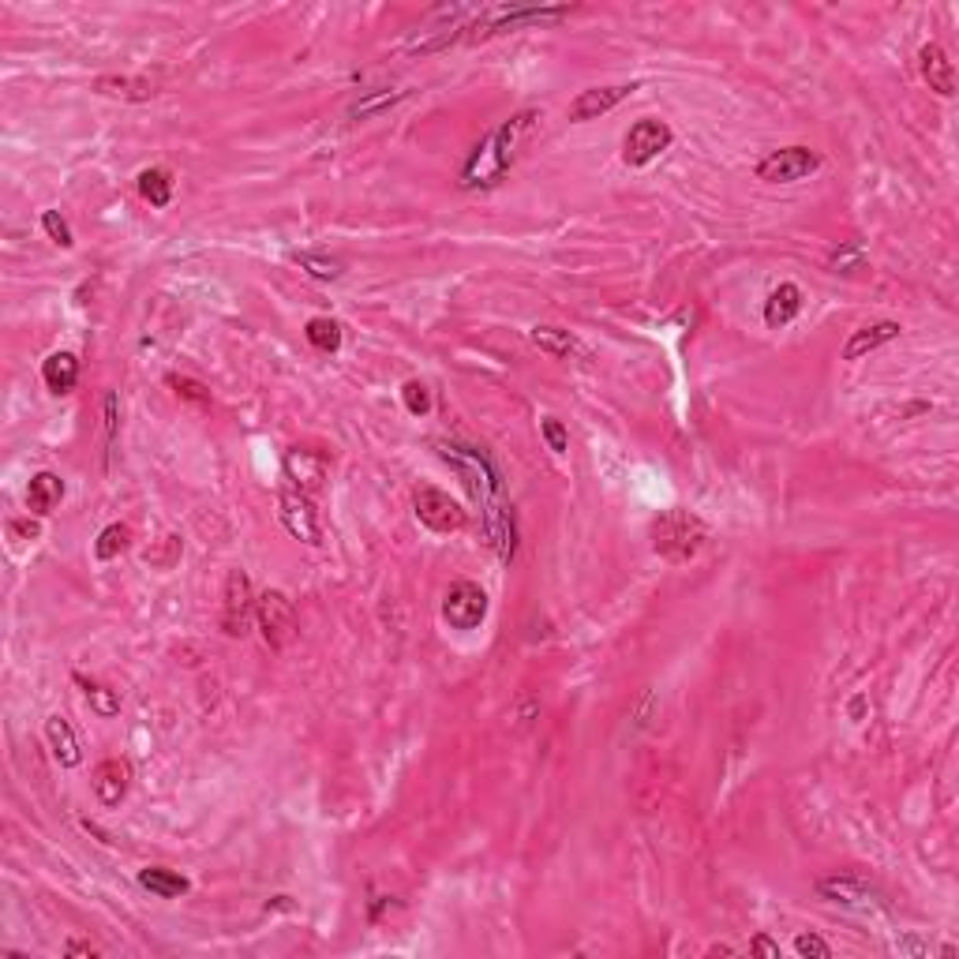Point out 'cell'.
Returning <instances> with one entry per match:
<instances>
[{
  "label": "cell",
  "instance_id": "cell-33",
  "mask_svg": "<svg viewBox=\"0 0 959 959\" xmlns=\"http://www.w3.org/2000/svg\"><path fill=\"white\" fill-rule=\"evenodd\" d=\"M169 386H173V390H177V394H180L184 401H195V405H210L207 386L195 383V379H180V375H173V379H169Z\"/></svg>",
  "mask_w": 959,
  "mask_h": 959
},
{
  "label": "cell",
  "instance_id": "cell-10",
  "mask_svg": "<svg viewBox=\"0 0 959 959\" xmlns=\"http://www.w3.org/2000/svg\"><path fill=\"white\" fill-rule=\"evenodd\" d=\"M278 514H281V525L293 532L296 540H304V544H319V540H323L319 514H315V506H311V499L304 491H281Z\"/></svg>",
  "mask_w": 959,
  "mask_h": 959
},
{
  "label": "cell",
  "instance_id": "cell-16",
  "mask_svg": "<svg viewBox=\"0 0 959 959\" xmlns=\"http://www.w3.org/2000/svg\"><path fill=\"white\" fill-rule=\"evenodd\" d=\"M285 473L293 476L296 484H300V491L308 495V491H315V487H323L326 461L319 458V454H311V450H300V446H296L293 454L285 458Z\"/></svg>",
  "mask_w": 959,
  "mask_h": 959
},
{
  "label": "cell",
  "instance_id": "cell-29",
  "mask_svg": "<svg viewBox=\"0 0 959 959\" xmlns=\"http://www.w3.org/2000/svg\"><path fill=\"white\" fill-rule=\"evenodd\" d=\"M409 90H375V94H368V98H360V102L349 109V117L353 120H368L371 113H379V109H386V105L401 102Z\"/></svg>",
  "mask_w": 959,
  "mask_h": 959
},
{
  "label": "cell",
  "instance_id": "cell-26",
  "mask_svg": "<svg viewBox=\"0 0 959 959\" xmlns=\"http://www.w3.org/2000/svg\"><path fill=\"white\" fill-rule=\"evenodd\" d=\"M128 544H132V529L117 521V525H105V529L98 532V540H94V555H98L102 562H109V559H117V555Z\"/></svg>",
  "mask_w": 959,
  "mask_h": 959
},
{
  "label": "cell",
  "instance_id": "cell-13",
  "mask_svg": "<svg viewBox=\"0 0 959 959\" xmlns=\"http://www.w3.org/2000/svg\"><path fill=\"white\" fill-rule=\"evenodd\" d=\"M918 68H922V79L930 83V90H937L941 98H952V94H956V68H952L948 53L937 42L922 45V53H918Z\"/></svg>",
  "mask_w": 959,
  "mask_h": 959
},
{
  "label": "cell",
  "instance_id": "cell-17",
  "mask_svg": "<svg viewBox=\"0 0 959 959\" xmlns=\"http://www.w3.org/2000/svg\"><path fill=\"white\" fill-rule=\"evenodd\" d=\"M892 338H900V323H892V319H885V323H873V326H862V330H855V338L847 341L843 356H847V360H862L866 353H873V349L888 345Z\"/></svg>",
  "mask_w": 959,
  "mask_h": 959
},
{
  "label": "cell",
  "instance_id": "cell-34",
  "mask_svg": "<svg viewBox=\"0 0 959 959\" xmlns=\"http://www.w3.org/2000/svg\"><path fill=\"white\" fill-rule=\"evenodd\" d=\"M540 431H544L547 446H551L555 454H566V450H570V435H566V428H562L555 416H547L544 424H540Z\"/></svg>",
  "mask_w": 959,
  "mask_h": 959
},
{
  "label": "cell",
  "instance_id": "cell-15",
  "mask_svg": "<svg viewBox=\"0 0 959 959\" xmlns=\"http://www.w3.org/2000/svg\"><path fill=\"white\" fill-rule=\"evenodd\" d=\"M45 738H49V750H53V757H57L64 768H75L79 761H83L79 738H75L72 723L64 720V716H49V720H45Z\"/></svg>",
  "mask_w": 959,
  "mask_h": 959
},
{
  "label": "cell",
  "instance_id": "cell-23",
  "mask_svg": "<svg viewBox=\"0 0 959 959\" xmlns=\"http://www.w3.org/2000/svg\"><path fill=\"white\" fill-rule=\"evenodd\" d=\"M139 885L154 892V896H162V900H177V896L188 892V877H180L177 870H165V866H147L139 873Z\"/></svg>",
  "mask_w": 959,
  "mask_h": 959
},
{
  "label": "cell",
  "instance_id": "cell-36",
  "mask_svg": "<svg viewBox=\"0 0 959 959\" xmlns=\"http://www.w3.org/2000/svg\"><path fill=\"white\" fill-rule=\"evenodd\" d=\"M851 263H862V251H858V248H847L843 255H840V251L832 255V270H836V274H840V270H847Z\"/></svg>",
  "mask_w": 959,
  "mask_h": 959
},
{
  "label": "cell",
  "instance_id": "cell-21",
  "mask_svg": "<svg viewBox=\"0 0 959 959\" xmlns=\"http://www.w3.org/2000/svg\"><path fill=\"white\" fill-rule=\"evenodd\" d=\"M798 311H802V289L798 285H791V281H783L776 293L765 300V323L768 326H787L791 319H795Z\"/></svg>",
  "mask_w": 959,
  "mask_h": 959
},
{
  "label": "cell",
  "instance_id": "cell-8",
  "mask_svg": "<svg viewBox=\"0 0 959 959\" xmlns=\"http://www.w3.org/2000/svg\"><path fill=\"white\" fill-rule=\"evenodd\" d=\"M439 454H443L450 465H458L461 480L469 484V491H473L476 499H491V491H499V476H495V469L487 465V458L480 454V450L439 443Z\"/></svg>",
  "mask_w": 959,
  "mask_h": 959
},
{
  "label": "cell",
  "instance_id": "cell-38",
  "mask_svg": "<svg viewBox=\"0 0 959 959\" xmlns=\"http://www.w3.org/2000/svg\"><path fill=\"white\" fill-rule=\"evenodd\" d=\"M105 431H109V435L117 431V398H113V394L105 398Z\"/></svg>",
  "mask_w": 959,
  "mask_h": 959
},
{
  "label": "cell",
  "instance_id": "cell-28",
  "mask_svg": "<svg viewBox=\"0 0 959 959\" xmlns=\"http://www.w3.org/2000/svg\"><path fill=\"white\" fill-rule=\"evenodd\" d=\"M75 682L83 686L90 709L98 712V716H117V712H120V697L113 694V690H105L102 682H90V679H75Z\"/></svg>",
  "mask_w": 959,
  "mask_h": 959
},
{
  "label": "cell",
  "instance_id": "cell-19",
  "mask_svg": "<svg viewBox=\"0 0 959 959\" xmlns=\"http://www.w3.org/2000/svg\"><path fill=\"white\" fill-rule=\"evenodd\" d=\"M487 540L499 551L502 562L514 559V514L506 506H499V502L487 506Z\"/></svg>",
  "mask_w": 959,
  "mask_h": 959
},
{
  "label": "cell",
  "instance_id": "cell-35",
  "mask_svg": "<svg viewBox=\"0 0 959 959\" xmlns=\"http://www.w3.org/2000/svg\"><path fill=\"white\" fill-rule=\"evenodd\" d=\"M795 952L798 956H813V959H828L832 956V948L821 941V937H813V933H802L795 941Z\"/></svg>",
  "mask_w": 959,
  "mask_h": 959
},
{
  "label": "cell",
  "instance_id": "cell-18",
  "mask_svg": "<svg viewBox=\"0 0 959 959\" xmlns=\"http://www.w3.org/2000/svg\"><path fill=\"white\" fill-rule=\"evenodd\" d=\"M94 90L105 98H120V102H150L154 98V83L135 79V75H102L94 83Z\"/></svg>",
  "mask_w": 959,
  "mask_h": 959
},
{
  "label": "cell",
  "instance_id": "cell-1",
  "mask_svg": "<svg viewBox=\"0 0 959 959\" xmlns=\"http://www.w3.org/2000/svg\"><path fill=\"white\" fill-rule=\"evenodd\" d=\"M532 124V113H517L510 124H502L499 132H491L480 143V147L473 150V158H469V165H465V173H461V184L465 188H487V184H495V180L506 173V165L514 162V143L517 135L525 132Z\"/></svg>",
  "mask_w": 959,
  "mask_h": 959
},
{
  "label": "cell",
  "instance_id": "cell-12",
  "mask_svg": "<svg viewBox=\"0 0 959 959\" xmlns=\"http://www.w3.org/2000/svg\"><path fill=\"white\" fill-rule=\"evenodd\" d=\"M817 892H821L825 900L855 907V911H870V907L881 903V896H877L866 881H858V877H821V881H817Z\"/></svg>",
  "mask_w": 959,
  "mask_h": 959
},
{
  "label": "cell",
  "instance_id": "cell-30",
  "mask_svg": "<svg viewBox=\"0 0 959 959\" xmlns=\"http://www.w3.org/2000/svg\"><path fill=\"white\" fill-rule=\"evenodd\" d=\"M296 266L308 270L311 278H319V281L341 278V263L338 259H326V255H311V251H304V255H296Z\"/></svg>",
  "mask_w": 959,
  "mask_h": 959
},
{
  "label": "cell",
  "instance_id": "cell-24",
  "mask_svg": "<svg viewBox=\"0 0 959 959\" xmlns=\"http://www.w3.org/2000/svg\"><path fill=\"white\" fill-rule=\"evenodd\" d=\"M529 341L540 349V353L547 356H574L577 353V341L570 330H562V326H532L529 330Z\"/></svg>",
  "mask_w": 959,
  "mask_h": 959
},
{
  "label": "cell",
  "instance_id": "cell-9",
  "mask_svg": "<svg viewBox=\"0 0 959 959\" xmlns=\"http://www.w3.org/2000/svg\"><path fill=\"white\" fill-rule=\"evenodd\" d=\"M671 128L664 120H637L634 128L626 132V143H622V158L630 165H649L656 154H664L671 147Z\"/></svg>",
  "mask_w": 959,
  "mask_h": 959
},
{
  "label": "cell",
  "instance_id": "cell-5",
  "mask_svg": "<svg viewBox=\"0 0 959 959\" xmlns=\"http://www.w3.org/2000/svg\"><path fill=\"white\" fill-rule=\"evenodd\" d=\"M251 615H255V592H251L248 574L244 570H229L222 592V630L229 637H244Z\"/></svg>",
  "mask_w": 959,
  "mask_h": 959
},
{
  "label": "cell",
  "instance_id": "cell-31",
  "mask_svg": "<svg viewBox=\"0 0 959 959\" xmlns=\"http://www.w3.org/2000/svg\"><path fill=\"white\" fill-rule=\"evenodd\" d=\"M401 398H405V409L413 416H424L431 409V390L420 379H413V383L401 386Z\"/></svg>",
  "mask_w": 959,
  "mask_h": 959
},
{
  "label": "cell",
  "instance_id": "cell-14",
  "mask_svg": "<svg viewBox=\"0 0 959 959\" xmlns=\"http://www.w3.org/2000/svg\"><path fill=\"white\" fill-rule=\"evenodd\" d=\"M128 780H132V768L117 761V757H109V761H102L90 772V787H94L98 802H105V806H120V798L128 795Z\"/></svg>",
  "mask_w": 959,
  "mask_h": 959
},
{
  "label": "cell",
  "instance_id": "cell-40",
  "mask_svg": "<svg viewBox=\"0 0 959 959\" xmlns=\"http://www.w3.org/2000/svg\"><path fill=\"white\" fill-rule=\"evenodd\" d=\"M12 532H27L30 540H34V536H38V525H12Z\"/></svg>",
  "mask_w": 959,
  "mask_h": 959
},
{
  "label": "cell",
  "instance_id": "cell-3",
  "mask_svg": "<svg viewBox=\"0 0 959 959\" xmlns=\"http://www.w3.org/2000/svg\"><path fill=\"white\" fill-rule=\"evenodd\" d=\"M255 619H259V630H263V641L270 649H289L300 634V622H296V607L293 600L278 589H266L259 600H255Z\"/></svg>",
  "mask_w": 959,
  "mask_h": 959
},
{
  "label": "cell",
  "instance_id": "cell-20",
  "mask_svg": "<svg viewBox=\"0 0 959 959\" xmlns=\"http://www.w3.org/2000/svg\"><path fill=\"white\" fill-rule=\"evenodd\" d=\"M64 499V480L57 473H38L27 487V506L34 514H53Z\"/></svg>",
  "mask_w": 959,
  "mask_h": 959
},
{
  "label": "cell",
  "instance_id": "cell-6",
  "mask_svg": "<svg viewBox=\"0 0 959 959\" xmlns=\"http://www.w3.org/2000/svg\"><path fill=\"white\" fill-rule=\"evenodd\" d=\"M821 165V158L806 147H783L772 150L768 158L757 162V177L765 184H795V180H806Z\"/></svg>",
  "mask_w": 959,
  "mask_h": 959
},
{
  "label": "cell",
  "instance_id": "cell-4",
  "mask_svg": "<svg viewBox=\"0 0 959 959\" xmlns=\"http://www.w3.org/2000/svg\"><path fill=\"white\" fill-rule=\"evenodd\" d=\"M413 506H416V517H420L431 532H461L469 525V514L461 510V502L450 499L439 487H416Z\"/></svg>",
  "mask_w": 959,
  "mask_h": 959
},
{
  "label": "cell",
  "instance_id": "cell-7",
  "mask_svg": "<svg viewBox=\"0 0 959 959\" xmlns=\"http://www.w3.org/2000/svg\"><path fill=\"white\" fill-rule=\"evenodd\" d=\"M443 619L454 630H476L487 619V592L480 585H473V581L450 585L443 600Z\"/></svg>",
  "mask_w": 959,
  "mask_h": 959
},
{
  "label": "cell",
  "instance_id": "cell-25",
  "mask_svg": "<svg viewBox=\"0 0 959 959\" xmlns=\"http://www.w3.org/2000/svg\"><path fill=\"white\" fill-rule=\"evenodd\" d=\"M139 195L147 199L150 207H169L173 199V177L165 169H143L139 173Z\"/></svg>",
  "mask_w": 959,
  "mask_h": 959
},
{
  "label": "cell",
  "instance_id": "cell-2",
  "mask_svg": "<svg viewBox=\"0 0 959 959\" xmlns=\"http://www.w3.org/2000/svg\"><path fill=\"white\" fill-rule=\"evenodd\" d=\"M709 544V525L690 510H667L652 521V547L667 562H690Z\"/></svg>",
  "mask_w": 959,
  "mask_h": 959
},
{
  "label": "cell",
  "instance_id": "cell-11",
  "mask_svg": "<svg viewBox=\"0 0 959 959\" xmlns=\"http://www.w3.org/2000/svg\"><path fill=\"white\" fill-rule=\"evenodd\" d=\"M634 83H619V87H592V90H581L574 102H570V120H600L604 113H611L615 105L622 102V98H630L634 94Z\"/></svg>",
  "mask_w": 959,
  "mask_h": 959
},
{
  "label": "cell",
  "instance_id": "cell-32",
  "mask_svg": "<svg viewBox=\"0 0 959 959\" xmlns=\"http://www.w3.org/2000/svg\"><path fill=\"white\" fill-rule=\"evenodd\" d=\"M42 229L49 233V240H53V244H60V248H72V229H68V222L60 218L57 210H45Z\"/></svg>",
  "mask_w": 959,
  "mask_h": 959
},
{
  "label": "cell",
  "instance_id": "cell-22",
  "mask_svg": "<svg viewBox=\"0 0 959 959\" xmlns=\"http://www.w3.org/2000/svg\"><path fill=\"white\" fill-rule=\"evenodd\" d=\"M42 379L53 394H68L75 383H79V360L72 353H53L45 356L42 364Z\"/></svg>",
  "mask_w": 959,
  "mask_h": 959
},
{
  "label": "cell",
  "instance_id": "cell-37",
  "mask_svg": "<svg viewBox=\"0 0 959 959\" xmlns=\"http://www.w3.org/2000/svg\"><path fill=\"white\" fill-rule=\"evenodd\" d=\"M750 952H761V956H768V959H780V945H772L768 937H753Z\"/></svg>",
  "mask_w": 959,
  "mask_h": 959
},
{
  "label": "cell",
  "instance_id": "cell-39",
  "mask_svg": "<svg viewBox=\"0 0 959 959\" xmlns=\"http://www.w3.org/2000/svg\"><path fill=\"white\" fill-rule=\"evenodd\" d=\"M68 956H98V948L94 945H83V941H68V948H64Z\"/></svg>",
  "mask_w": 959,
  "mask_h": 959
},
{
  "label": "cell",
  "instance_id": "cell-27",
  "mask_svg": "<svg viewBox=\"0 0 959 959\" xmlns=\"http://www.w3.org/2000/svg\"><path fill=\"white\" fill-rule=\"evenodd\" d=\"M308 341L319 349V353H338V345H341V326L334 323V319H311L308 323Z\"/></svg>",
  "mask_w": 959,
  "mask_h": 959
}]
</instances>
